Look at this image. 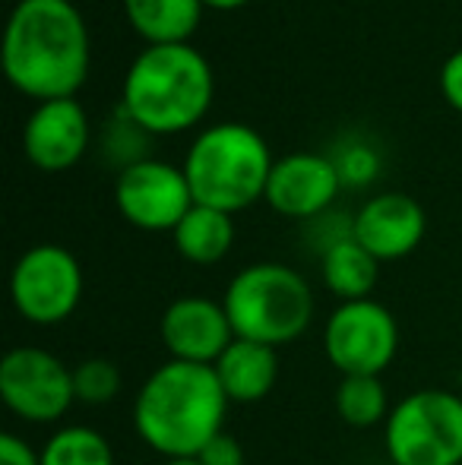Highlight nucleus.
I'll use <instances>...</instances> for the list:
<instances>
[{"label":"nucleus","mask_w":462,"mask_h":465,"mask_svg":"<svg viewBox=\"0 0 462 465\" xmlns=\"http://www.w3.org/2000/svg\"><path fill=\"white\" fill-rule=\"evenodd\" d=\"M159 336L172 361L210 364V368L234 342L231 320L222 301L200 298V294H184L165 307Z\"/></svg>","instance_id":"obj_12"},{"label":"nucleus","mask_w":462,"mask_h":465,"mask_svg":"<svg viewBox=\"0 0 462 465\" xmlns=\"http://www.w3.org/2000/svg\"><path fill=\"white\" fill-rule=\"evenodd\" d=\"M323 351L342 377H380L399 351V323L374 298L342 301L323 326Z\"/></svg>","instance_id":"obj_8"},{"label":"nucleus","mask_w":462,"mask_h":465,"mask_svg":"<svg viewBox=\"0 0 462 465\" xmlns=\"http://www.w3.org/2000/svg\"><path fill=\"white\" fill-rule=\"evenodd\" d=\"M320 276L323 285L339 298V304L342 301H364L377 288L380 260L364 251L355 238H346L320 257Z\"/></svg>","instance_id":"obj_18"},{"label":"nucleus","mask_w":462,"mask_h":465,"mask_svg":"<svg viewBox=\"0 0 462 465\" xmlns=\"http://www.w3.org/2000/svg\"><path fill=\"white\" fill-rule=\"evenodd\" d=\"M0 465H42V450H32L19 434H0Z\"/></svg>","instance_id":"obj_24"},{"label":"nucleus","mask_w":462,"mask_h":465,"mask_svg":"<svg viewBox=\"0 0 462 465\" xmlns=\"http://www.w3.org/2000/svg\"><path fill=\"white\" fill-rule=\"evenodd\" d=\"M389 465H462V396L415 390L383 424Z\"/></svg>","instance_id":"obj_6"},{"label":"nucleus","mask_w":462,"mask_h":465,"mask_svg":"<svg viewBox=\"0 0 462 465\" xmlns=\"http://www.w3.org/2000/svg\"><path fill=\"white\" fill-rule=\"evenodd\" d=\"M123 13L149 45H184L203 19V0H123Z\"/></svg>","instance_id":"obj_16"},{"label":"nucleus","mask_w":462,"mask_h":465,"mask_svg":"<svg viewBox=\"0 0 462 465\" xmlns=\"http://www.w3.org/2000/svg\"><path fill=\"white\" fill-rule=\"evenodd\" d=\"M4 74L35 102L76 98L89 76V29L74 0H19L4 32Z\"/></svg>","instance_id":"obj_1"},{"label":"nucleus","mask_w":462,"mask_h":465,"mask_svg":"<svg viewBox=\"0 0 462 465\" xmlns=\"http://www.w3.org/2000/svg\"><path fill=\"white\" fill-rule=\"evenodd\" d=\"M440 93H444L447 104L462 114V48L453 51L440 67Z\"/></svg>","instance_id":"obj_25"},{"label":"nucleus","mask_w":462,"mask_h":465,"mask_svg":"<svg viewBox=\"0 0 462 465\" xmlns=\"http://www.w3.org/2000/svg\"><path fill=\"white\" fill-rule=\"evenodd\" d=\"M212 95V67L193 45H146L123 76L121 108L149 136H165L197 127Z\"/></svg>","instance_id":"obj_3"},{"label":"nucleus","mask_w":462,"mask_h":465,"mask_svg":"<svg viewBox=\"0 0 462 465\" xmlns=\"http://www.w3.org/2000/svg\"><path fill=\"white\" fill-rule=\"evenodd\" d=\"M114 206L140 232H174L193 209L184 168L162 159H143L114 181Z\"/></svg>","instance_id":"obj_10"},{"label":"nucleus","mask_w":462,"mask_h":465,"mask_svg":"<svg viewBox=\"0 0 462 465\" xmlns=\"http://www.w3.org/2000/svg\"><path fill=\"white\" fill-rule=\"evenodd\" d=\"M42 465H114L112 443L89 424H67L42 447Z\"/></svg>","instance_id":"obj_19"},{"label":"nucleus","mask_w":462,"mask_h":465,"mask_svg":"<svg viewBox=\"0 0 462 465\" xmlns=\"http://www.w3.org/2000/svg\"><path fill=\"white\" fill-rule=\"evenodd\" d=\"M212 371H216L229 402H260L279 383V349L234 339L222 351V358L212 364Z\"/></svg>","instance_id":"obj_15"},{"label":"nucleus","mask_w":462,"mask_h":465,"mask_svg":"<svg viewBox=\"0 0 462 465\" xmlns=\"http://www.w3.org/2000/svg\"><path fill=\"white\" fill-rule=\"evenodd\" d=\"M193 460H200L203 465H244V447L238 443V437L222 430V434L212 437V440L200 450V456H193Z\"/></svg>","instance_id":"obj_23"},{"label":"nucleus","mask_w":462,"mask_h":465,"mask_svg":"<svg viewBox=\"0 0 462 465\" xmlns=\"http://www.w3.org/2000/svg\"><path fill=\"white\" fill-rule=\"evenodd\" d=\"M178 253L193 266H216L229 257L234 244V222L229 213L212 206H200L193 203V209L178 222V228L172 232Z\"/></svg>","instance_id":"obj_17"},{"label":"nucleus","mask_w":462,"mask_h":465,"mask_svg":"<svg viewBox=\"0 0 462 465\" xmlns=\"http://www.w3.org/2000/svg\"><path fill=\"white\" fill-rule=\"evenodd\" d=\"M123 377L112 358H86L74 368V392L83 405H108L121 392Z\"/></svg>","instance_id":"obj_21"},{"label":"nucleus","mask_w":462,"mask_h":465,"mask_svg":"<svg viewBox=\"0 0 462 465\" xmlns=\"http://www.w3.org/2000/svg\"><path fill=\"white\" fill-rule=\"evenodd\" d=\"M0 399L29 424H54L76 402L74 368L38 345L10 349L0 361Z\"/></svg>","instance_id":"obj_9"},{"label":"nucleus","mask_w":462,"mask_h":465,"mask_svg":"<svg viewBox=\"0 0 462 465\" xmlns=\"http://www.w3.org/2000/svg\"><path fill=\"white\" fill-rule=\"evenodd\" d=\"M83 266L67 247L35 244L10 272V301L23 320L57 326L76 313L83 301Z\"/></svg>","instance_id":"obj_7"},{"label":"nucleus","mask_w":462,"mask_h":465,"mask_svg":"<svg viewBox=\"0 0 462 465\" xmlns=\"http://www.w3.org/2000/svg\"><path fill=\"white\" fill-rule=\"evenodd\" d=\"M25 159L38 172H67L89 149V117L76 98L38 102L23 127Z\"/></svg>","instance_id":"obj_13"},{"label":"nucleus","mask_w":462,"mask_h":465,"mask_svg":"<svg viewBox=\"0 0 462 465\" xmlns=\"http://www.w3.org/2000/svg\"><path fill=\"white\" fill-rule=\"evenodd\" d=\"M244 4L247 0H203V6H210V10H238Z\"/></svg>","instance_id":"obj_26"},{"label":"nucleus","mask_w":462,"mask_h":465,"mask_svg":"<svg viewBox=\"0 0 462 465\" xmlns=\"http://www.w3.org/2000/svg\"><path fill=\"white\" fill-rule=\"evenodd\" d=\"M165 465H203L200 460H168Z\"/></svg>","instance_id":"obj_27"},{"label":"nucleus","mask_w":462,"mask_h":465,"mask_svg":"<svg viewBox=\"0 0 462 465\" xmlns=\"http://www.w3.org/2000/svg\"><path fill=\"white\" fill-rule=\"evenodd\" d=\"M428 232V215L418 200L406 193L370 196L355 213V241L374 253L380 263L402 260L421 244Z\"/></svg>","instance_id":"obj_14"},{"label":"nucleus","mask_w":462,"mask_h":465,"mask_svg":"<svg viewBox=\"0 0 462 465\" xmlns=\"http://www.w3.org/2000/svg\"><path fill=\"white\" fill-rule=\"evenodd\" d=\"M234 339L282 349L301 339L314 320V292L308 279L285 263H251L222 294Z\"/></svg>","instance_id":"obj_5"},{"label":"nucleus","mask_w":462,"mask_h":465,"mask_svg":"<svg viewBox=\"0 0 462 465\" xmlns=\"http://www.w3.org/2000/svg\"><path fill=\"white\" fill-rule=\"evenodd\" d=\"M229 396L210 364H159L133 399V430L165 460H193L225 430Z\"/></svg>","instance_id":"obj_2"},{"label":"nucleus","mask_w":462,"mask_h":465,"mask_svg":"<svg viewBox=\"0 0 462 465\" xmlns=\"http://www.w3.org/2000/svg\"><path fill=\"white\" fill-rule=\"evenodd\" d=\"M336 411L349 428L364 430L374 424H387L393 409L380 377H342L336 386Z\"/></svg>","instance_id":"obj_20"},{"label":"nucleus","mask_w":462,"mask_h":465,"mask_svg":"<svg viewBox=\"0 0 462 465\" xmlns=\"http://www.w3.org/2000/svg\"><path fill=\"white\" fill-rule=\"evenodd\" d=\"M276 165L266 140L238 121L212 124L193 140L184 159V174L193 203L241 213L266 196V181Z\"/></svg>","instance_id":"obj_4"},{"label":"nucleus","mask_w":462,"mask_h":465,"mask_svg":"<svg viewBox=\"0 0 462 465\" xmlns=\"http://www.w3.org/2000/svg\"><path fill=\"white\" fill-rule=\"evenodd\" d=\"M342 190L339 168L329 155L320 153H291L272 165L266 181V196L272 213L285 219L310 222L329 213L333 200Z\"/></svg>","instance_id":"obj_11"},{"label":"nucleus","mask_w":462,"mask_h":465,"mask_svg":"<svg viewBox=\"0 0 462 465\" xmlns=\"http://www.w3.org/2000/svg\"><path fill=\"white\" fill-rule=\"evenodd\" d=\"M333 162H336V168H339L342 187H346V184L364 187V184H370V181H374V174H377V155L370 153L368 146H351Z\"/></svg>","instance_id":"obj_22"}]
</instances>
